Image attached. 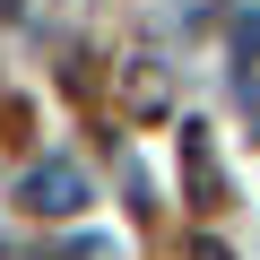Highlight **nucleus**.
<instances>
[{"mask_svg":"<svg viewBox=\"0 0 260 260\" xmlns=\"http://www.w3.org/2000/svg\"><path fill=\"white\" fill-rule=\"evenodd\" d=\"M26 191H35V208H44V217H70V208H78V200H87V182H78V174H70V165H44V174H35V182H26Z\"/></svg>","mask_w":260,"mask_h":260,"instance_id":"f257e3e1","label":"nucleus"},{"mask_svg":"<svg viewBox=\"0 0 260 260\" xmlns=\"http://www.w3.org/2000/svg\"><path fill=\"white\" fill-rule=\"evenodd\" d=\"M9 9H18V0H0V18H9Z\"/></svg>","mask_w":260,"mask_h":260,"instance_id":"f03ea898","label":"nucleus"}]
</instances>
